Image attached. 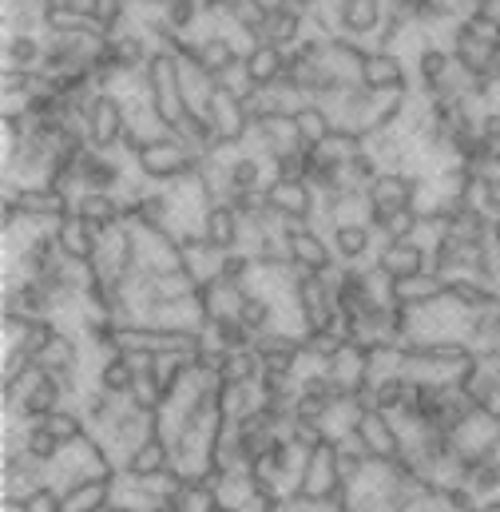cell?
<instances>
[{
    "mask_svg": "<svg viewBox=\"0 0 500 512\" xmlns=\"http://www.w3.org/2000/svg\"><path fill=\"white\" fill-rule=\"evenodd\" d=\"M143 88H147V100L159 116L163 131H175L183 124V116L191 112V100H187V88H183V68H179V56L155 48L147 68H143Z\"/></svg>",
    "mask_w": 500,
    "mask_h": 512,
    "instance_id": "obj_1",
    "label": "cell"
},
{
    "mask_svg": "<svg viewBox=\"0 0 500 512\" xmlns=\"http://www.w3.org/2000/svg\"><path fill=\"white\" fill-rule=\"evenodd\" d=\"M131 163H135V171H139L147 183H183V179H191V175L199 171L203 159H199L179 135L163 131V135H155V139H143V147L131 155Z\"/></svg>",
    "mask_w": 500,
    "mask_h": 512,
    "instance_id": "obj_2",
    "label": "cell"
},
{
    "mask_svg": "<svg viewBox=\"0 0 500 512\" xmlns=\"http://www.w3.org/2000/svg\"><path fill=\"white\" fill-rule=\"evenodd\" d=\"M421 191H425V179L421 175H409V171H381L370 191H366V223L385 235L389 219L397 211H409L421 203Z\"/></svg>",
    "mask_w": 500,
    "mask_h": 512,
    "instance_id": "obj_3",
    "label": "cell"
},
{
    "mask_svg": "<svg viewBox=\"0 0 500 512\" xmlns=\"http://www.w3.org/2000/svg\"><path fill=\"white\" fill-rule=\"evenodd\" d=\"M4 211H12L16 219H28V223H60L72 215V195L60 191V187H16L4 179Z\"/></svg>",
    "mask_w": 500,
    "mask_h": 512,
    "instance_id": "obj_4",
    "label": "cell"
},
{
    "mask_svg": "<svg viewBox=\"0 0 500 512\" xmlns=\"http://www.w3.org/2000/svg\"><path fill=\"white\" fill-rule=\"evenodd\" d=\"M338 469H334V449L322 445V449H310L302 453V465H298V477H294V489L290 497L302 501L306 509H326L330 497L338 493Z\"/></svg>",
    "mask_w": 500,
    "mask_h": 512,
    "instance_id": "obj_5",
    "label": "cell"
},
{
    "mask_svg": "<svg viewBox=\"0 0 500 512\" xmlns=\"http://www.w3.org/2000/svg\"><path fill=\"white\" fill-rule=\"evenodd\" d=\"M354 437L374 465H401L405 461V433L381 409H362L354 417Z\"/></svg>",
    "mask_w": 500,
    "mask_h": 512,
    "instance_id": "obj_6",
    "label": "cell"
},
{
    "mask_svg": "<svg viewBox=\"0 0 500 512\" xmlns=\"http://www.w3.org/2000/svg\"><path fill=\"white\" fill-rule=\"evenodd\" d=\"M262 195L278 223H314L318 219V187L306 179H274L270 175Z\"/></svg>",
    "mask_w": 500,
    "mask_h": 512,
    "instance_id": "obj_7",
    "label": "cell"
},
{
    "mask_svg": "<svg viewBox=\"0 0 500 512\" xmlns=\"http://www.w3.org/2000/svg\"><path fill=\"white\" fill-rule=\"evenodd\" d=\"M282 239H286L290 266H298L306 274H330V270L342 266L334 247H330V239H322L310 223H282Z\"/></svg>",
    "mask_w": 500,
    "mask_h": 512,
    "instance_id": "obj_8",
    "label": "cell"
},
{
    "mask_svg": "<svg viewBox=\"0 0 500 512\" xmlns=\"http://www.w3.org/2000/svg\"><path fill=\"white\" fill-rule=\"evenodd\" d=\"M203 116L211 120L215 135H219L227 147H243L250 139V131H254L247 100H239L235 92H227L219 80H215V88H211V100H207V112H203Z\"/></svg>",
    "mask_w": 500,
    "mask_h": 512,
    "instance_id": "obj_9",
    "label": "cell"
},
{
    "mask_svg": "<svg viewBox=\"0 0 500 512\" xmlns=\"http://www.w3.org/2000/svg\"><path fill=\"white\" fill-rule=\"evenodd\" d=\"M127 135V108L116 92H100L92 100V120H88V139L96 151H120Z\"/></svg>",
    "mask_w": 500,
    "mask_h": 512,
    "instance_id": "obj_10",
    "label": "cell"
},
{
    "mask_svg": "<svg viewBox=\"0 0 500 512\" xmlns=\"http://www.w3.org/2000/svg\"><path fill=\"white\" fill-rule=\"evenodd\" d=\"M374 266L389 282H405V278H417V274L433 270V258H429V251L417 239H385L374 258Z\"/></svg>",
    "mask_w": 500,
    "mask_h": 512,
    "instance_id": "obj_11",
    "label": "cell"
},
{
    "mask_svg": "<svg viewBox=\"0 0 500 512\" xmlns=\"http://www.w3.org/2000/svg\"><path fill=\"white\" fill-rule=\"evenodd\" d=\"M243 231H247V219H243L227 199H223V203H211V207L203 211V227H199V235L207 239L211 251H219V255L239 251Z\"/></svg>",
    "mask_w": 500,
    "mask_h": 512,
    "instance_id": "obj_12",
    "label": "cell"
},
{
    "mask_svg": "<svg viewBox=\"0 0 500 512\" xmlns=\"http://www.w3.org/2000/svg\"><path fill=\"white\" fill-rule=\"evenodd\" d=\"M362 88L374 92V96H409V72L401 64V56L393 52H377L370 48L366 64H362Z\"/></svg>",
    "mask_w": 500,
    "mask_h": 512,
    "instance_id": "obj_13",
    "label": "cell"
},
{
    "mask_svg": "<svg viewBox=\"0 0 500 512\" xmlns=\"http://www.w3.org/2000/svg\"><path fill=\"white\" fill-rule=\"evenodd\" d=\"M72 215L92 223L100 235H108L112 227L127 223V207L116 191H80V195H72Z\"/></svg>",
    "mask_w": 500,
    "mask_h": 512,
    "instance_id": "obj_14",
    "label": "cell"
},
{
    "mask_svg": "<svg viewBox=\"0 0 500 512\" xmlns=\"http://www.w3.org/2000/svg\"><path fill=\"white\" fill-rule=\"evenodd\" d=\"M116 481H120V469L100 473V477H84V481L60 489V512H100L104 505H112Z\"/></svg>",
    "mask_w": 500,
    "mask_h": 512,
    "instance_id": "obj_15",
    "label": "cell"
},
{
    "mask_svg": "<svg viewBox=\"0 0 500 512\" xmlns=\"http://www.w3.org/2000/svg\"><path fill=\"white\" fill-rule=\"evenodd\" d=\"M44 28L52 36H88V40H112L100 16L80 12L72 4H44Z\"/></svg>",
    "mask_w": 500,
    "mask_h": 512,
    "instance_id": "obj_16",
    "label": "cell"
},
{
    "mask_svg": "<svg viewBox=\"0 0 500 512\" xmlns=\"http://www.w3.org/2000/svg\"><path fill=\"white\" fill-rule=\"evenodd\" d=\"M64 401H68V393H64L60 378L36 370V378L20 393V421H24V425H36V421H44L52 409H60Z\"/></svg>",
    "mask_w": 500,
    "mask_h": 512,
    "instance_id": "obj_17",
    "label": "cell"
},
{
    "mask_svg": "<svg viewBox=\"0 0 500 512\" xmlns=\"http://www.w3.org/2000/svg\"><path fill=\"white\" fill-rule=\"evenodd\" d=\"M56 243H60V255L72 258V262H96L104 235L92 223H84L80 215H68L56 223Z\"/></svg>",
    "mask_w": 500,
    "mask_h": 512,
    "instance_id": "obj_18",
    "label": "cell"
},
{
    "mask_svg": "<svg viewBox=\"0 0 500 512\" xmlns=\"http://www.w3.org/2000/svg\"><path fill=\"white\" fill-rule=\"evenodd\" d=\"M453 60L469 72V76H477V80H485V76H493V64H497L500 48L493 44H485V40H477L469 28H461V24H453Z\"/></svg>",
    "mask_w": 500,
    "mask_h": 512,
    "instance_id": "obj_19",
    "label": "cell"
},
{
    "mask_svg": "<svg viewBox=\"0 0 500 512\" xmlns=\"http://www.w3.org/2000/svg\"><path fill=\"white\" fill-rule=\"evenodd\" d=\"M441 298H445V278L437 270H425L417 278L393 282V302L405 306V310H425V306H437Z\"/></svg>",
    "mask_w": 500,
    "mask_h": 512,
    "instance_id": "obj_20",
    "label": "cell"
},
{
    "mask_svg": "<svg viewBox=\"0 0 500 512\" xmlns=\"http://www.w3.org/2000/svg\"><path fill=\"white\" fill-rule=\"evenodd\" d=\"M171 469V441L167 437H147L139 449H131L124 457V473L135 481H147V477H159Z\"/></svg>",
    "mask_w": 500,
    "mask_h": 512,
    "instance_id": "obj_21",
    "label": "cell"
},
{
    "mask_svg": "<svg viewBox=\"0 0 500 512\" xmlns=\"http://www.w3.org/2000/svg\"><path fill=\"white\" fill-rule=\"evenodd\" d=\"M445 298L457 302L465 314H481V310H493L500 302V290H493L489 282L473 278V274H461V278H445Z\"/></svg>",
    "mask_w": 500,
    "mask_h": 512,
    "instance_id": "obj_22",
    "label": "cell"
},
{
    "mask_svg": "<svg viewBox=\"0 0 500 512\" xmlns=\"http://www.w3.org/2000/svg\"><path fill=\"white\" fill-rule=\"evenodd\" d=\"M330 247L342 266H354L370 255L374 247V227L370 223H330Z\"/></svg>",
    "mask_w": 500,
    "mask_h": 512,
    "instance_id": "obj_23",
    "label": "cell"
},
{
    "mask_svg": "<svg viewBox=\"0 0 500 512\" xmlns=\"http://www.w3.org/2000/svg\"><path fill=\"white\" fill-rule=\"evenodd\" d=\"M243 64H247L254 88L262 92V88H274V84L286 76V64H290V56H286L282 48H274V44H254L247 56H243Z\"/></svg>",
    "mask_w": 500,
    "mask_h": 512,
    "instance_id": "obj_24",
    "label": "cell"
},
{
    "mask_svg": "<svg viewBox=\"0 0 500 512\" xmlns=\"http://www.w3.org/2000/svg\"><path fill=\"white\" fill-rule=\"evenodd\" d=\"M191 60H195V64H203L211 76H223V72H227V68H235L243 56H239V48H235L227 36L207 32L203 40H191Z\"/></svg>",
    "mask_w": 500,
    "mask_h": 512,
    "instance_id": "obj_25",
    "label": "cell"
},
{
    "mask_svg": "<svg viewBox=\"0 0 500 512\" xmlns=\"http://www.w3.org/2000/svg\"><path fill=\"white\" fill-rule=\"evenodd\" d=\"M306 12H298V8H278V12H270V20H266V32H262V44H274V48H282V52H294L306 36Z\"/></svg>",
    "mask_w": 500,
    "mask_h": 512,
    "instance_id": "obj_26",
    "label": "cell"
},
{
    "mask_svg": "<svg viewBox=\"0 0 500 512\" xmlns=\"http://www.w3.org/2000/svg\"><path fill=\"white\" fill-rule=\"evenodd\" d=\"M385 20V0H342V36H377Z\"/></svg>",
    "mask_w": 500,
    "mask_h": 512,
    "instance_id": "obj_27",
    "label": "cell"
},
{
    "mask_svg": "<svg viewBox=\"0 0 500 512\" xmlns=\"http://www.w3.org/2000/svg\"><path fill=\"white\" fill-rule=\"evenodd\" d=\"M290 120H294V131H298V139H302V147H322L326 139H330V131H334V116L322 108V104H298L294 112H290Z\"/></svg>",
    "mask_w": 500,
    "mask_h": 512,
    "instance_id": "obj_28",
    "label": "cell"
},
{
    "mask_svg": "<svg viewBox=\"0 0 500 512\" xmlns=\"http://www.w3.org/2000/svg\"><path fill=\"white\" fill-rule=\"evenodd\" d=\"M453 68H457V60H453V52H449V48L425 44V48L417 52V80H421L425 96H437V92H441V84L449 80V72H453Z\"/></svg>",
    "mask_w": 500,
    "mask_h": 512,
    "instance_id": "obj_29",
    "label": "cell"
},
{
    "mask_svg": "<svg viewBox=\"0 0 500 512\" xmlns=\"http://www.w3.org/2000/svg\"><path fill=\"white\" fill-rule=\"evenodd\" d=\"M175 512H227L223 505V493H219V481L215 477H191L187 489L171 501Z\"/></svg>",
    "mask_w": 500,
    "mask_h": 512,
    "instance_id": "obj_30",
    "label": "cell"
},
{
    "mask_svg": "<svg viewBox=\"0 0 500 512\" xmlns=\"http://www.w3.org/2000/svg\"><path fill=\"white\" fill-rule=\"evenodd\" d=\"M40 425H48V433L68 449V445H76V441H84L88 433H92V425H88V417H84V409H76V405H60V409H52Z\"/></svg>",
    "mask_w": 500,
    "mask_h": 512,
    "instance_id": "obj_31",
    "label": "cell"
},
{
    "mask_svg": "<svg viewBox=\"0 0 500 512\" xmlns=\"http://www.w3.org/2000/svg\"><path fill=\"white\" fill-rule=\"evenodd\" d=\"M135 378H139V362H135L131 354H108V358L100 362L96 385L108 389V393H116V397H127Z\"/></svg>",
    "mask_w": 500,
    "mask_h": 512,
    "instance_id": "obj_32",
    "label": "cell"
},
{
    "mask_svg": "<svg viewBox=\"0 0 500 512\" xmlns=\"http://www.w3.org/2000/svg\"><path fill=\"white\" fill-rule=\"evenodd\" d=\"M239 322L258 338V334H266V330H278V310H274V302H270L266 294L247 290L243 302H239Z\"/></svg>",
    "mask_w": 500,
    "mask_h": 512,
    "instance_id": "obj_33",
    "label": "cell"
},
{
    "mask_svg": "<svg viewBox=\"0 0 500 512\" xmlns=\"http://www.w3.org/2000/svg\"><path fill=\"white\" fill-rule=\"evenodd\" d=\"M36 366H40L44 374H76V370H80V346H76V338L60 330L56 342L36 358Z\"/></svg>",
    "mask_w": 500,
    "mask_h": 512,
    "instance_id": "obj_34",
    "label": "cell"
},
{
    "mask_svg": "<svg viewBox=\"0 0 500 512\" xmlns=\"http://www.w3.org/2000/svg\"><path fill=\"white\" fill-rule=\"evenodd\" d=\"M258 378H262V358H258L254 346H247V350H227V366H223L219 382L223 385H258Z\"/></svg>",
    "mask_w": 500,
    "mask_h": 512,
    "instance_id": "obj_35",
    "label": "cell"
},
{
    "mask_svg": "<svg viewBox=\"0 0 500 512\" xmlns=\"http://www.w3.org/2000/svg\"><path fill=\"white\" fill-rule=\"evenodd\" d=\"M409 393H413V378L397 370V374H389V378H381V382H374V409H381V413H389V417H397V413L405 409Z\"/></svg>",
    "mask_w": 500,
    "mask_h": 512,
    "instance_id": "obj_36",
    "label": "cell"
},
{
    "mask_svg": "<svg viewBox=\"0 0 500 512\" xmlns=\"http://www.w3.org/2000/svg\"><path fill=\"white\" fill-rule=\"evenodd\" d=\"M266 183H262V155L258 151H235L231 155V195L235 191H262ZM227 195V199H231Z\"/></svg>",
    "mask_w": 500,
    "mask_h": 512,
    "instance_id": "obj_37",
    "label": "cell"
},
{
    "mask_svg": "<svg viewBox=\"0 0 500 512\" xmlns=\"http://www.w3.org/2000/svg\"><path fill=\"white\" fill-rule=\"evenodd\" d=\"M262 405V393H258V385H223L219 389V413L227 417V421H239V417H247Z\"/></svg>",
    "mask_w": 500,
    "mask_h": 512,
    "instance_id": "obj_38",
    "label": "cell"
},
{
    "mask_svg": "<svg viewBox=\"0 0 500 512\" xmlns=\"http://www.w3.org/2000/svg\"><path fill=\"white\" fill-rule=\"evenodd\" d=\"M56 334H60L56 318H28V326L20 330V338H16L12 346H16V350H24L28 358H40V354L56 342Z\"/></svg>",
    "mask_w": 500,
    "mask_h": 512,
    "instance_id": "obj_39",
    "label": "cell"
},
{
    "mask_svg": "<svg viewBox=\"0 0 500 512\" xmlns=\"http://www.w3.org/2000/svg\"><path fill=\"white\" fill-rule=\"evenodd\" d=\"M346 346H350L346 334H338L334 326H330V330H310V334H302V354L314 358L318 366H326L330 358H338Z\"/></svg>",
    "mask_w": 500,
    "mask_h": 512,
    "instance_id": "obj_40",
    "label": "cell"
},
{
    "mask_svg": "<svg viewBox=\"0 0 500 512\" xmlns=\"http://www.w3.org/2000/svg\"><path fill=\"white\" fill-rule=\"evenodd\" d=\"M44 44L36 36H4V68H40Z\"/></svg>",
    "mask_w": 500,
    "mask_h": 512,
    "instance_id": "obj_41",
    "label": "cell"
},
{
    "mask_svg": "<svg viewBox=\"0 0 500 512\" xmlns=\"http://www.w3.org/2000/svg\"><path fill=\"white\" fill-rule=\"evenodd\" d=\"M24 453L32 457V461H40V465H56L60 461V453H64V445L48 433V425H28L24 429Z\"/></svg>",
    "mask_w": 500,
    "mask_h": 512,
    "instance_id": "obj_42",
    "label": "cell"
},
{
    "mask_svg": "<svg viewBox=\"0 0 500 512\" xmlns=\"http://www.w3.org/2000/svg\"><path fill=\"white\" fill-rule=\"evenodd\" d=\"M282 433L290 437V445H294L298 453H310V449L330 445V425H326V421H298V417H294Z\"/></svg>",
    "mask_w": 500,
    "mask_h": 512,
    "instance_id": "obj_43",
    "label": "cell"
},
{
    "mask_svg": "<svg viewBox=\"0 0 500 512\" xmlns=\"http://www.w3.org/2000/svg\"><path fill=\"white\" fill-rule=\"evenodd\" d=\"M334 405H338V401H334L330 393H306V389H298L294 417H298V421H330Z\"/></svg>",
    "mask_w": 500,
    "mask_h": 512,
    "instance_id": "obj_44",
    "label": "cell"
},
{
    "mask_svg": "<svg viewBox=\"0 0 500 512\" xmlns=\"http://www.w3.org/2000/svg\"><path fill=\"white\" fill-rule=\"evenodd\" d=\"M258 270V262L250 251H231L219 262V282H231V286H247V278Z\"/></svg>",
    "mask_w": 500,
    "mask_h": 512,
    "instance_id": "obj_45",
    "label": "cell"
},
{
    "mask_svg": "<svg viewBox=\"0 0 500 512\" xmlns=\"http://www.w3.org/2000/svg\"><path fill=\"white\" fill-rule=\"evenodd\" d=\"M417 231H425V219H421L417 207H409V211H397V215L389 219L385 239H417Z\"/></svg>",
    "mask_w": 500,
    "mask_h": 512,
    "instance_id": "obj_46",
    "label": "cell"
},
{
    "mask_svg": "<svg viewBox=\"0 0 500 512\" xmlns=\"http://www.w3.org/2000/svg\"><path fill=\"white\" fill-rule=\"evenodd\" d=\"M203 12V4L199 0H175V4H167L163 8V20L175 28V32H187L191 24H195V16Z\"/></svg>",
    "mask_w": 500,
    "mask_h": 512,
    "instance_id": "obj_47",
    "label": "cell"
},
{
    "mask_svg": "<svg viewBox=\"0 0 500 512\" xmlns=\"http://www.w3.org/2000/svg\"><path fill=\"white\" fill-rule=\"evenodd\" d=\"M20 512H60V489L56 485H40L36 493L24 497V509Z\"/></svg>",
    "mask_w": 500,
    "mask_h": 512,
    "instance_id": "obj_48",
    "label": "cell"
},
{
    "mask_svg": "<svg viewBox=\"0 0 500 512\" xmlns=\"http://www.w3.org/2000/svg\"><path fill=\"white\" fill-rule=\"evenodd\" d=\"M485 211L500 215V171H485Z\"/></svg>",
    "mask_w": 500,
    "mask_h": 512,
    "instance_id": "obj_49",
    "label": "cell"
},
{
    "mask_svg": "<svg viewBox=\"0 0 500 512\" xmlns=\"http://www.w3.org/2000/svg\"><path fill=\"white\" fill-rule=\"evenodd\" d=\"M250 4H258L262 12H278V8H290V0H250Z\"/></svg>",
    "mask_w": 500,
    "mask_h": 512,
    "instance_id": "obj_50",
    "label": "cell"
},
{
    "mask_svg": "<svg viewBox=\"0 0 500 512\" xmlns=\"http://www.w3.org/2000/svg\"><path fill=\"white\" fill-rule=\"evenodd\" d=\"M489 247L500 255V215H493V231H489Z\"/></svg>",
    "mask_w": 500,
    "mask_h": 512,
    "instance_id": "obj_51",
    "label": "cell"
},
{
    "mask_svg": "<svg viewBox=\"0 0 500 512\" xmlns=\"http://www.w3.org/2000/svg\"><path fill=\"white\" fill-rule=\"evenodd\" d=\"M322 0H290V8H298V12H314Z\"/></svg>",
    "mask_w": 500,
    "mask_h": 512,
    "instance_id": "obj_52",
    "label": "cell"
},
{
    "mask_svg": "<svg viewBox=\"0 0 500 512\" xmlns=\"http://www.w3.org/2000/svg\"><path fill=\"white\" fill-rule=\"evenodd\" d=\"M100 512H139V509H131V505H120V501H112V505H104Z\"/></svg>",
    "mask_w": 500,
    "mask_h": 512,
    "instance_id": "obj_53",
    "label": "cell"
},
{
    "mask_svg": "<svg viewBox=\"0 0 500 512\" xmlns=\"http://www.w3.org/2000/svg\"><path fill=\"white\" fill-rule=\"evenodd\" d=\"M481 512H500V497H489V501H481Z\"/></svg>",
    "mask_w": 500,
    "mask_h": 512,
    "instance_id": "obj_54",
    "label": "cell"
},
{
    "mask_svg": "<svg viewBox=\"0 0 500 512\" xmlns=\"http://www.w3.org/2000/svg\"><path fill=\"white\" fill-rule=\"evenodd\" d=\"M131 4H151V8H167V4H175V0H131Z\"/></svg>",
    "mask_w": 500,
    "mask_h": 512,
    "instance_id": "obj_55",
    "label": "cell"
},
{
    "mask_svg": "<svg viewBox=\"0 0 500 512\" xmlns=\"http://www.w3.org/2000/svg\"><path fill=\"white\" fill-rule=\"evenodd\" d=\"M497 326H500V302H497Z\"/></svg>",
    "mask_w": 500,
    "mask_h": 512,
    "instance_id": "obj_56",
    "label": "cell"
},
{
    "mask_svg": "<svg viewBox=\"0 0 500 512\" xmlns=\"http://www.w3.org/2000/svg\"><path fill=\"white\" fill-rule=\"evenodd\" d=\"M374 512H393V509H374Z\"/></svg>",
    "mask_w": 500,
    "mask_h": 512,
    "instance_id": "obj_57",
    "label": "cell"
}]
</instances>
